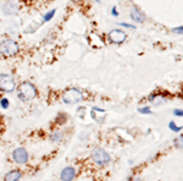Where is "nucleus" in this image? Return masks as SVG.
I'll use <instances>...</instances> for the list:
<instances>
[{"label": "nucleus", "instance_id": "obj_2", "mask_svg": "<svg viewBox=\"0 0 183 181\" xmlns=\"http://www.w3.org/2000/svg\"><path fill=\"white\" fill-rule=\"evenodd\" d=\"M20 51V46L14 39H5L0 43V54L4 56H14Z\"/></svg>", "mask_w": 183, "mask_h": 181}, {"label": "nucleus", "instance_id": "obj_11", "mask_svg": "<svg viewBox=\"0 0 183 181\" xmlns=\"http://www.w3.org/2000/svg\"><path fill=\"white\" fill-rule=\"evenodd\" d=\"M61 139H62V133L59 130H55L50 135V141H52V142H61Z\"/></svg>", "mask_w": 183, "mask_h": 181}, {"label": "nucleus", "instance_id": "obj_4", "mask_svg": "<svg viewBox=\"0 0 183 181\" xmlns=\"http://www.w3.org/2000/svg\"><path fill=\"white\" fill-rule=\"evenodd\" d=\"M92 159L94 160V163H97L98 165L103 166V165L109 164L110 160H111V157H110V154H109L105 149L97 148V149L93 150V153H92Z\"/></svg>", "mask_w": 183, "mask_h": 181}, {"label": "nucleus", "instance_id": "obj_14", "mask_svg": "<svg viewBox=\"0 0 183 181\" xmlns=\"http://www.w3.org/2000/svg\"><path fill=\"white\" fill-rule=\"evenodd\" d=\"M139 114H144V115H148V114H151V110L149 107H142L138 109Z\"/></svg>", "mask_w": 183, "mask_h": 181}, {"label": "nucleus", "instance_id": "obj_19", "mask_svg": "<svg viewBox=\"0 0 183 181\" xmlns=\"http://www.w3.org/2000/svg\"><path fill=\"white\" fill-rule=\"evenodd\" d=\"M111 14H113V16H119V12H117V8L116 6H113V9H111Z\"/></svg>", "mask_w": 183, "mask_h": 181}, {"label": "nucleus", "instance_id": "obj_17", "mask_svg": "<svg viewBox=\"0 0 183 181\" xmlns=\"http://www.w3.org/2000/svg\"><path fill=\"white\" fill-rule=\"evenodd\" d=\"M173 115L182 118V116H183V112H182V109H175V110H173Z\"/></svg>", "mask_w": 183, "mask_h": 181}, {"label": "nucleus", "instance_id": "obj_7", "mask_svg": "<svg viewBox=\"0 0 183 181\" xmlns=\"http://www.w3.org/2000/svg\"><path fill=\"white\" fill-rule=\"evenodd\" d=\"M12 159L16 164H26L28 162V152L22 147L16 148L12 152Z\"/></svg>", "mask_w": 183, "mask_h": 181}, {"label": "nucleus", "instance_id": "obj_16", "mask_svg": "<svg viewBox=\"0 0 183 181\" xmlns=\"http://www.w3.org/2000/svg\"><path fill=\"white\" fill-rule=\"evenodd\" d=\"M119 23V26H122L125 28H129V30H135V26L132 25V23H126V22H117Z\"/></svg>", "mask_w": 183, "mask_h": 181}, {"label": "nucleus", "instance_id": "obj_8", "mask_svg": "<svg viewBox=\"0 0 183 181\" xmlns=\"http://www.w3.org/2000/svg\"><path fill=\"white\" fill-rule=\"evenodd\" d=\"M76 176V170L72 166H66L62 169V171L60 173V179L61 181H72Z\"/></svg>", "mask_w": 183, "mask_h": 181}, {"label": "nucleus", "instance_id": "obj_6", "mask_svg": "<svg viewBox=\"0 0 183 181\" xmlns=\"http://www.w3.org/2000/svg\"><path fill=\"white\" fill-rule=\"evenodd\" d=\"M108 38H109V42L113 43V44H121L126 40L127 38V34L125 31L122 30H113L110 31L108 34Z\"/></svg>", "mask_w": 183, "mask_h": 181}, {"label": "nucleus", "instance_id": "obj_15", "mask_svg": "<svg viewBox=\"0 0 183 181\" xmlns=\"http://www.w3.org/2000/svg\"><path fill=\"white\" fill-rule=\"evenodd\" d=\"M0 105H1L3 109H8V108L10 107L9 99H8V98H1V101H0Z\"/></svg>", "mask_w": 183, "mask_h": 181}, {"label": "nucleus", "instance_id": "obj_12", "mask_svg": "<svg viewBox=\"0 0 183 181\" xmlns=\"http://www.w3.org/2000/svg\"><path fill=\"white\" fill-rule=\"evenodd\" d=\"M55 12H56V10H55V9H52V10H50V11H48L46 14H44V15H43V21H44V22L50 21V20L52 19V17H54Z\"/></svg>", "mask_w": 183, "mask_h": 181}, {"label": "nucleus", "instance_id": "obj_1", "mask_svg": "<svg viewBox=\"0 0 183 181\" xmlns=\"http://www.w3.org/2000/svg\"><path fill=\"white\" fill-rule=\"evenodd\" d=\"M38 94V91L35 88V86L28 81H25L22 82L19 88H17V97H19L20 101L22 102H29L34 99Z\"/></svg>", "mask_w": 183, "mask_h": 181}, {"label": "nucleus", "instance_id": "obj_3", "mask_svg": "<svg viewBox=\"0 0 183 181\" xmlns=\"http://www.w3.org/2000/svg\"><path fill=\"white\" fill-rule=\"evenodd\" d=\"M61 99L65 104H75V103H79L83 101V94L77 88H70L64 92Z\"/></svg>", "mask_w": 183, "mask_h": 181}, {"label": "nucleus", "instance_id": "obj_9", "mask_svg": "<svg viewBox=\"0 0 183 181\" xmlns=\"http://www.w3.org/2000/svg\"><path fill=\"white\" fill-rule=\"evenodd\" d=\"M131 19L134 21V22H144L145 20V15L142 12V11L138 9V8H133L132 11H131Z\"/></svg>", "mask_w": 183, "mask_h": 181}, {"label": "nucleus", "instance_id": "obj_18", "mask_svg": "<svg viewBox=\"0 0 183 181\" xmlns=\"http://www.w3.org/2000/svg\"><path fill=\"white\" fill-rule=\"evenodd\" d=\"M172 32H175V33H178V34H182V32H183V27H182V26H180V27L172 28Z\"/></svg>", "mask_w": 183, "mask_h": 181}, {"label": "nucleus", "instance_id": "obj_21", "mask_svg": "<svg viewBox=\"0 0 183 181\" xmlns=\"http://www.w3.org/2000/svg\"><path fill=\"white\" fill-rule=\"evenodd\" d=\"M94 1H97V3H100V0H94Z\"/></svg>", "mask_w": 183, "mask_h": 181}, {"label": "nucleus", "instance_id": "obj_13", "mask_svg": "<svg viewBox=\"0 0 183 181\" xmlns=\"http://www.w3.org/2000/svg\"><path fill=\"white\" fill-rule=\"evenodd\" d=\"M168 128H170V130H172L173 132H178V131L182 130V126L178 127V126L175 124V121H170V122H168Z\"/></svg>", "mask_w": 183, "mask_h": 181}, {"label": "nucleus", "instance_id": "obj_20", "mask_svg": "<svg viewBox=\"0 0 183 181\" xmlns=\"http://www.w3.org/2000/svg\"><path fill=\"white\" fill-rule=\"evenodd\" d=\"M72 1H75V3H79V0H72Z\"/></svg>", "mask_w": 183, "mask_h": 181}, {"label": "nucleus", "instance_id": "obj_5", "mask_svg": "<svg viewBox=\"0 0 183 181\" xmlns=\"http://www.w3.org/2000/svg\"><path fill=\"white\" fill-rule=\"evenodd\" d=\"M0 91L10 93L15 91V80L9 74H1L0 75Z\"/></svg>", "mask_w": 183, "mask_h": 181}, {"label": "nucleus", "instance_id": "obj_10", "mask_svg": "<svg viewBox=\"0 0 183 181\" xmlns=\"http://www.w3.org/2000/svg\"><path fill=\"white\" fill-rule=\"evenodd\" d=\"M22 178V173L20 170H11L4 178V181H19Z\"/></svg>", "mask_w": 183, "mask_h": 181}]
</instances>
